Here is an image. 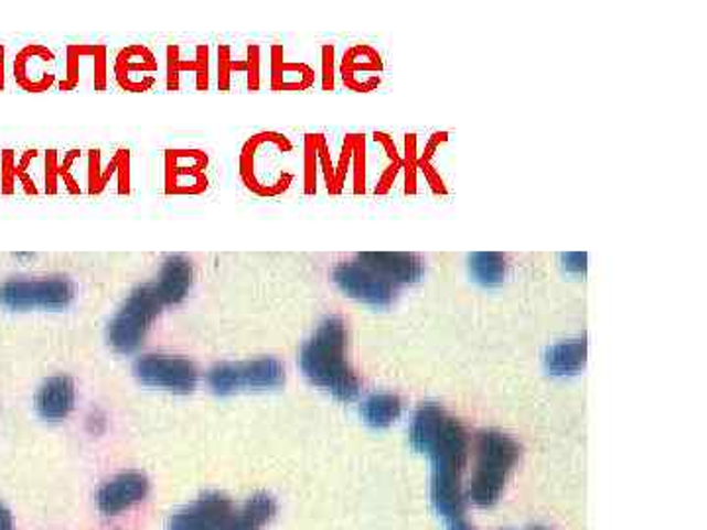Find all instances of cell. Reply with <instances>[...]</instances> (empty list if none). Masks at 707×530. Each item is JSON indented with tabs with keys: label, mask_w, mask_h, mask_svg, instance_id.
Segmentation results:
<instances>
[{
	"label": "cell",
	"mask_w": 707,
	"mask_h": 530,
	"mask_svg": "<svg viewBox=\"0 0 707 530\" xmlns=\"http://www.w3.org/2000/svg\"><path fill=\"white\" fill-rule=\"evenodd\" d=\"M349 328L341 316H329L313 336L304 342L299 354V366L313 386L329 391L334 399L350 403L358 399L360 379L350 368Z\"/></svg>",
	"instance_id": "6da1fadb"
},
{
	"label": "cell",
	"mask_w": 707,
	"mask_h": 530,
	"mask_svg": "<svg viewBox=\"0 0 707 530\" xmlns=\"http://www.w3.org/2000/svg\"><path fill=\"white\" fill-rule=\"evenodd\" d=\"M470 452V436L457 419L448 417L439 439L429 450L432 459L430 497L439 515L450 522L464 519L465 497L462 494V472Z\"/></svg>",
	"instance_id": "7a4b0ae2"
},
{
	"label": "cell",
	"mask_w": 707,
	"mask_h": 530,
	"mask_svg": "<svg viewBox=\"0 0 707 530\" xmlns=\"http://www.w3.org/2000/svg\"><path fill=\"white\" fill-rule=\"evenodd\" d=\"M519 454V444L507 434L497 431L482 432L478 436V462L468 487V499L478 507L497 504Z\"/></svg>",
	"instance_id": "3957f363"
},
{
	"label": "cell",
	"mask_w": 707,
	"mask_h": 530,
	"mask_svg": "<svg viewBox=\"0 0 707 530\" xmlns=\"http://www.w3.org/2000/svg\"><path fill=\"white\" fill-rule=\"evenodd\" d=\"M162 309V299L158 298L152 281L138 285L108 323L107 338L113 350L118 354L140 350Z\"/></svg>",
	"instance_id": "277c9868"
},
{
	"label": "cell",
	"mask_w": 707,
	"mask_h": 530,
	"mask_svg": "<svg viewBox=\"0 0 707 530\" xmlns=\"http://www.w3.org/2000/svg\"><path fill=\"white\" fill-rule=\"evenodd\" d=\"M75 299V285L65 275L12 278L0 285V305L10 311H62Z\"/></svg>",
	"instance_id": "5b68a950"
},
{
	"label": "cell",
	"mask_w": 707,
	"mask_h": 530,
	"mask_svg": "<svg viewBox=\"0 0 707 530\" xmlns=\"http://www.w3.org/2000/svg\"><path fill=\"white\" fill-rule=\"evenodd\" d=\"M206 383L216 396H233L246 389H278L286 383V368L276 358L216 364L206 371Z\"/></svg>",
	"instance_id": "8992f818"
},
{
	"label": "cell",
	"mask_w": 707,
	"mask_h": 530,
	"mask_svg": "<svg viewBox=\"0 0 707 530\" xmlns=\"http://www.w3.org/2000/svg\"><path fill=\"white\" fill-rule=\"evenodd\" d=\"M135 376L142 386L188 396L199 386V369L193 361L171 354H143L135 361Z\"/></svg>",
	"instance_id": "52a82bcc"
},
{
	"label": "cell",
	"mask_w": 707,
	"mask_h": 530,
	"mask_svg": "<svg viewBox=\"0 0 707 530\" xmlns=\"http://www.w3.org/2000/svg\"><path fill=\"white\" fill-rule=\"evenodd\" d=\"M332 279L344 295L382 309L392 305L397 293V288L358 261H342L332 270Z\"/></svg>",
	"instance_id": "ba28073f"
},
{
	"label": "cell",
	"mask_w": 707,
	"mask_h": 530,
	"mask_svg": "<svg viewBox=\"0 0 707 530\" xmlns=\"http://www.w3.org/2000/svg\"><path fill=\"white\" fill-rule=\"evenodd\" d=\"M234 511V504L226 495L208 491L171 515L168 530H223Z\"/></svg>",
	"instance_id": "9c48e42d"
},
{
	"label": "cell",
	"mask_w": 707,
	"mask_h": 530,
	"mask_svg": "<svg viewBox=\"0 0 707 530\" xmlns=\"http://www.w3.org/2000/svg\"><path fill=\"white\" fill-rule=\"evenodd\" d=\"M150 494V482L140 472H125L108 479L97 494V507L107 517H117L120 512L142 504Z\"/></svg>",
	"instance_id": "30bf717a"
},
{
	"label": "cell",
	"mask_w": 707,
	"mask_h": 530,
	"mask_svg": "<svg viewBox=\"0 0 707 530\" xmlns=\"http://www.w3.org/2000/svg\"><path fill=\"white\" fill-rule=\"evenodd\" d=\"M356 261L376 271L379 278L394 288L417 283L425 273V263L419 256L407 252H362Z\"/></svg>",
	"instance_id": "8fae6325"
},
{
	"label": "cell",
	"mask_w": 707,
	"mask_h": 530,
	"mask_svg": "<svg viewBox=\"0 0 707 530\" xmlns=\"http://www.w3.org/2000/svg\"><path fill=\"white\" fill-rule=\"evenodd\" d=\"M193 278H195L193 261L181 253L168 256L163 260L162 270L158 273V278L152 281L158 298L162 299L163 306L180 305L193 288Z\"/></svg>",
	"instance_id": "7c38bea8"
},
{
	"label": "cell",
	"mask_w": 707,
	"mask_h": 530,
	"mask_svg": "<svg viewBox=\"0 0 707 530\" xmlns=\"http://www.w3.org/2000/svg\"><path fill=\"white\" fill-rule=\"evenodd\" d=\"M75 383L69 376L45 379L36 393V411L44 421L60 423L72 414L75 407Z\"/></svg>",
	"instance_id": "4fadbf2b"
},
{
	"label": "cell",
	"mask_w": 707,
	"mask_h": 530,
	"mask_svg": "<svg viewBox=\"0 0 707 530\" xmlns=\"http://www.w3.org/2000/svg\"><path fill=\"white\" fill-rule=\"evenodd\" d=\"M206 158L197 152L191 165H185V152L168 155V193H201L206 187Z\"/></svg>",
	"instance_id": "5bb4252c"
},
{
	"label": "cell",
	"mask_w": 707,
	"mask_h": 530,
	"mask_svg": "<svg viewBox=\"0 0 707 530\" xmlns=\"http://www.w3.org/2000/svg\"><path fill=\"white\" fill-rule=\"evenodd\" d=\"M447 419V411L439 404H421L419 411L413 417L411 431H409V442H411L413 448L421 454H429V450L439 439Z\"/></svg>",
	"instance_id": "9a60e30c"
},
{
	"label": "cell",
	"mask_w": 707,
	"mask_h": 530,
	"mask_svg": "<svg viewBox=\"0 0 707 530\" xmlns=\"http://www.w3.org/2000/svg\"><path fill=\"white\" fill-rule=\"evenodd\" d=\"M278 512V504L266 494L251 495L250 499L233 512L223 530H261Z\"/></svg>",
	"instance_id": "2e32d148"
},
{
	"label": "cell",
	"mask_w": 707,
	"mask_h": 530,
	"mask_svg": "<svg viewBox=\"0 0 707 530\" xmlns=\"http://www.w3.org/2000/svg\"><path fill=\"white\" fill-rule=\"evenodd\" d=\"M586 356H588L586 338L558 342L546 350L545 366L553 376H574L586 366Z\"/></svg>",
	"instance_id": "e0dca14e"
},
{
	"label": "cell",
	"mask_w": 707,
	"mask_h": 530,
	"mask_svg": "<svg viewBox=\"0 0 707 530\" xmlns=\"http://www.w3.org/2000/svg\"><path fill=\"white\" fill-rule=\"evenodd\" d=\"M362 419L372 429H387L404 413V403L394 393H372L360 407Z\"/></svg>",
	"instance_id": "ac0fdd59"
},
{
	"label": "cell",
	"mask_w": 707,
	"mask_h": 530,
	"mask_svg": "<svg viewBox=\"0 0 707 530\" xmlns=\"http://www.w3.org/2000/svg\"><path fill=\"white\" fill-rule=\"evenodd\" d=\"M138 57H135V47L130 50H125L117 62V82L128 90H148L150 87L140 79L138 73H143V77H150V79H156L153 75H148V73L156 72L158 65L153 62V55L150 54L143 62H136Z\"/></svg>",
	"instance_id": "d6986e66"
},
{
	"label": "cell",
	"mask_w": 707,
	"mask_h": 530,
	"mask_svg": "<svg viewBox=\"0 0 707 530\" xmlns=\"http://www.w3.org/2000/svg\"><path fill=\"white\" fill-rule=\"evenodd\" d=\"M468 266H470V273H472L475 283H480L482 288H497V285H502L503 279L507 275V261L502 253H472Z\"/></svg>",
	"instance_id": "ffe728a7"
},
{
	"label": "cell",
	"mask_w": 707,
	"mask_h": 530,
	"mask_svg": "<svg viewBox=\"0 0 707 530\" xmlns=\"http://www.w3.org/2000/svg\"><path fill=\"white\" fill-rule=\"evenodd\" d=\"M566 270L578 271L583 273L586 271V253H566L563 256Z\"/></svg>",
	"instance_id": "44dd1931"
},
{
	"label": "cell",
	"mask_w": 707,
	"mask_h": 530,
	"mask_svg": "<svg viewBox=\"0 0 707 530\" xmlns=\"http://www.w3.org/2000/svg\"><path fill=\"white\" fill-rule=\"evenodd\" d=\"M0 530H17L14 529L12 512L4 504H0Z\"/></svg>",
	"instance_id": "7402d4cb"
},
{
	"label": "cell",
	"mask_w": 707,
	"mask_h": 530,
	"mask_svg": "<svg viewBox=\"0 0 707 530\" xmlns=\"http://www.w3.org/2000/svg\"><path fill=\"white\" fill-rule=\"evenodd\" d=\"M448 530H474L468 522L464 521V519H458V521L452 522L450 524V529Z\"/></svg>",
	"instance_id": "603a6c76"
},
{
	"label": "cell",
	"mask_w": 707,
	"mask_h": 530,
	"mask_svg": "<svg viewBox=\"0 0 707 530\" xmlns=\"http://www.w3.org/2000/svg\"><path fill=\"white\" fill-rule=\"evenodd\" d=\"M531 530H546V529H531Z\"/></svg>",
	"instance_id": "cb8c5ba5"
}]
</instances>
